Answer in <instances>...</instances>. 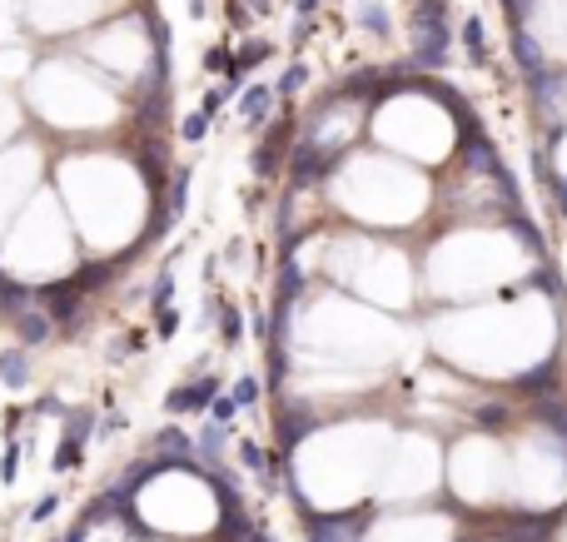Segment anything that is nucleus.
<instances>
[{
    "label": "nucleus",
    "mask_w": 567,
    "mask_h": 542,
    "mask_svg": "<svg viewBox=\"0 0 567 542\" xmlns=\"http://www.w3.org/2000/svg\"><path fill=\"white\" fill-rule=\"evenodd\" d=\"M314 5L319 0H299V15H314Z\"/></svg>",
    "instance_id": "obj_28"
},
{
    "label": "nucleus",
    "mask_w": 567,
    "mask_h": 542,
    "mask_svg": "<svg viewBox=\"0 0 567 542\" xmlns=\"http://www.w3.org/2000/svg\"><path fill=\"white\" fill-rule=\"evenodd\" d=\"M303 80H309V70H303V65H289V75L279 80V95H294V90H299Z\"/></svg>",
    "instance_id": "obj_21"
},
{
    "label": "nucleus",
    "mask_w": 567,
    "mask_h": 542,
    "mask_svg": "<svg viewBox=\"0 0 567 542\" xmlns=\"http://www.w3.org/2000/svg\"><path fill=\"white\" fill-rule=\"evenodd\" d=\"M513 51H517V60H523V70H528V75H542V70H547V65H542L538 40H532L523 26H517V35H513Z\"/></svg>",
    "instance_id": "obj_10"
},
{
    "label": "nucleus",
    "mask_w": 567,
    "mask_h": 542,
    "mask_svg": "<svg viewBox=\"0 0 567 542\" xmlns=\"http://www.w3.org/2000/svg\"><path fill=\"white\" fill-rule=\"evenodd\" d=\"M51 513H55V498H40V503H35V513H30V517H35V522H45Z\"/></svg>",
    "instance_id": "obj_26"
},
{
    "label": "nucleus",
    "mask_w": 567,
    "mask_h": 542,
    "mask_svg": "<svg viewBox=\"0 0 567 542\" xmlns=\"http://www.w3.org/2000/svg\"><path fill=\"white\" fill-rule=\"evenodd\" d=\"M204 130H209V114H189V120H185V125H179V135H185L189 139V145H194V139H204Z\"/></svg>",
    "instance_id": "obj_18"
},
{
    "label": "nucleus",
    "mask_w": 567,
    "mask_h": 542,
    "mask_svg": "<svg viewBox=\"0 0 567 542\" xmlns=\"http://www.w3.org/2000/svg\"><path fill=\"white\" fill-rule=\"evenodd\" d=\"M185 194H189V169H179L175 185H169V219L185 215Z\"/></svg>",
    "instance_id": "obj_14"
},
{
    "label": "nucleus",
    "mask_w": 567,
    "mask_h": 542,
    "mask_svg": "<svg viewBox=\"0 0 567 542\" xmlns=\"http://www.w3.org/2000/svg\"><path fill=\"white\" fill-rule=\"evenodd\" d=\"M209 408H215V423L224 428V423H234V413H240V398H215Z\"/></svg>",
    "instance_id": "obj_20"
},
{
    "label": "nucleus",
    "mask_w": 567,
    "mask_h": 542,
    "mask_svg": "<svg viewBox=\"0 0 567 542\" xmlns=\"http://www.w3.org/2000/svg\"><path fill=\"white\" fill-rule=\"evenodd\" d=\"M413 55L429 70L448 60V5L443 0H418L413 5Z\"/></svg>",
    "instance_id": "obj_1"
},
{
    "label": "nucleus",
    "mask_w": 567,
    "mask_h": 542,
    "mask_svg": "<svg viewBox=\"0 0 567 542\" xmlns=\"http://www.w3.org/2000/svg\"><path fill=\"white\" fill-rule=\"evenodd\" d=\"M40 303H45V314H51L55 324H70V314H75V289H70V284H51V289H40Z\"/></svg>",
    "instance_id": "obj_6"
},
{
    "label": "nucleus",
    "mask_w": 567,
    "mask_h": 542,
    "mask_svg": "<svg viewBox=\"0 0 567 542\" xmlns=\"http://www.w3.org/2000/svg\"><path fill=\"white\" fill-rule=\"evenodd\" d=\"M85 532H90V522H80V528L70 532V538H65V542H85Z\"/></svg>",
    "instance_id": "obj_27"
},
{
    "label": "nucleus",
    "mask_w": 567,
    "mask_h": 542,
    "mask_svg": "<svg viewBox=\"0 0 567 542\" xmlns=\"http://www.w3.org/2000/svg\"><path fill=\"white\" fill-rule=\"evenodd\" d=\"M215 393H219L215 379H200V383H189V389H175V393H169V413H185V408H209V404H215Z\"/></svg>",
    "instance_id": "obj_5"
},
{
    "label": "nucleus",
    "mask_w": 567,
    "mask_h": 542,
    "mask_svg": "<svg viewBox=\"0 0 567 542\" xmlns=\"http://www.w3.org/2000/svg\"><path fill=\"white\" fill-rule=\"evenodd\" d=\"M200 453L204 458H219V453H224V428H219V423H209V428L200 433Z\"/></svg>",
    "instance_id": "obj_15"
},
{
    "label": "nucleus",
    "mask_w": 567,
    "mask_h": 542,
    "mask_svg": "<svg viewBox=\"0 0 567 542\" xmlns=\"http://www.w3.org/2000/svg\"><path fill=\"white\" fill-rule=\"evenodd\" d=\"M274 95H279V90H269V85H254L249 95H244V125H254V130L264 125V120H269V110H274Z\"/></svg>",
    "instance_id": "obj_9"
},
{
    "label": "nucleus",
    "mask_w": 567,
    "mask_h": 542,
    "mask_svg": "<svg viewBox=\"0 0 567 542\" xmlns=\"http://www.w3.org/2000/svg\"><path fill=\"white\" fill-rule=\"evenodd\" d=\"M463 45H468V55H473V65L488 60V45H483V20H468V26H463Z\"/></svg>",
    "instance_id": "obj_13"
},
{
    "label": "nucleus",
    "mask_w": 567,
    "mask_h": 542,
    "mask_svg": "<svg viewBox=\"0 0 567 542\" xmlns=\"http://www.w3.org/2000/svg\"><path fill=\"white\" fill-rule=\"evenodd\" d=\"M240 458H244V463H249V467H259V473H264V453H259V448H254V443H244V448H240Z\"/></svg>",
    "instance_id": "obj_25"
},
{
    "label": "nucleus",
    "mask_w": 567,
    "mask_h": 542,
    "mask_svg": "<svg viewBox=\"0 0 567 542\" xmlns=\"http://www.w3.org/2000/svg\"><path fill=\"white\" fill-rule=\"evenodd\" d=\"M219 334H224V343H240L244 324H240V314H234V309H224V318H219Z\"/></svg>",
    "instance_id": "obj_19"
},
{
    "label": "nucleus",
    "mask_w": 567,
    "mask_h": 542,
    "mask_svg": "<svg viewBox=\"0 0 567 542\" xmlns=\"http://www.w3.org/2000/svg\"><path fill=\"white\" fill-rule=\"evenodd\" d=\"M26 309H30V294L0 274V318H15V314H26Z\"/></svg>",
    "instance_id": "obj_11"
},
{
    "label": "nucleus",
    "mask_w": 567,
    "mask_h": 542,
    "mask_svg": "<svg viewBox=\"0 0 567 542\" xmlns=\"http://www.w3.org/2000/svg\"><path fill=\"white\" fill-rule=\"evenodd\" d=\"M90 428H95V413H90V408H75V413H70V423H65V433H60V448H55V473H65L70 463H80Z\"/></svg>",
    "instance_id": "obj_3"
},
{
    "label": "nucleus",
    "mask_w": 567,
    "mask_h": 542,
    "mask_svg": "<svg viewBox=\"0 0 567 542\" xmlns=\"http://www.w3.org/2000/svg\"><path fill=\"white\" fill-rule=\"evenodd\" d=\"M0 379L11 383V389H26V379H30V364H26V353H20V349L0 353Z\"/></svg>",
    "instance_id": "obj_12"
},
{
    "label": "nucleus",
    "mask_w": 567,
    "mask_h": 542,
    "mask_svg": "<svg viewBox=\"0 0 567 542\" xmlns=\"http://www.w3.org/2000/svg\"><path fill=\"white\" fill-rule=\"evenodd\" d=\"M175 328H179V314H175V309H160V339H169Z\"/></svg>",
    "instance_id": "obj_24"
},
{
    "label": "nucleus",
    "mask_w": 567,
    "mask_h": 542,
    "mask_svg": "<svg viewBox=\"0 0 567 542\" xmlns=\"http://www.w3.org/2000/svg\"><path fill=\"white\" fill-rule=\"evenodd\" d=\"M51 324H55V318L45 314V309H35V303H30L26 314H15V328H20V339H26V343H45V339H51Z\"/></svg>",
    "instance_id": "obj_8"
},
{
    "label": "nucleus",
    "mask_w": 567,
    "mask_h": 542,
    "mask_svg": "<svg viewBox=\"0 0 567 542\" xmlns=\"http://www.w3.org/2000/svg\"><path fill=\"white\" fill-rule=\"evenodd\" d=\"M284 139H289V125H279L274 135L259 145V154H254V175H274L279 160H284Z\"/></svg>",
    "instance_id": "obj_7"
},
{
    "label": "nucleus",
    "mask_w": 567,
    "mask_h": 542,
    "mask_svg": "<svg viewBox=\"0 0 567 542\" xmlns=\"http://www.w3.org/2000/svg\"><path fill=\"white\" fill-rule=\"evenodd\" d=\"M364 517H314L309 522V542H358Z\"/></svg>",
    "instance_id": "obj_4"
},
{
    "label": "nucleus",
    "mask_w": 567,
    "mask_h": 542,
    "mask_svg": "<svg viewBox=\"0 0 567 542\" xmlns=\"http://www.w3.org/2000/svg\"><path fill=\"white\" fill-rule=\"evenodd\" d=\"M169 294H175V274H169V269H164L160 279H154V314H160V309H169Z\"/></svg>",
    "instance_id": "obj_16"
},
{
    "label": "nucleus",
    "mask_w": 567,
    "mask_h": 542,
    "mask_svg": "<svg viewBox=\"0 0 567 542\" xmlns=\"http://www.w3.org/2000/svg\"><path fill=\"white\" fill-rule=\"evenodd\" d=\"M229 95H234V90H229V85L209 90V95H204V114H215V110H224V100H229Z\"/></svg>",
    "instance_id": "obj_22"
},
{
    "label": "nucleus",
    "mask_w": 567,
    "mask_h": 542,
    "mask_svg": "<svg viewBox=\"0 0 567 542\" xmlns=\"http://www.w3.org/2000/svg\"><path fill=\"white\" fill-rule=\"evenodd\" d=\"M234 398H240V408H254V404H259V379H249V373H244V379L234 383Z\"/></svg>",
    "instance_id": "obj_17"
},
{
    "label": "nucleus",
    "mask_w": 567,
    "mask_h": 542,
    "mask_svg": "<svg viewBox=\"0 0 567 542\" xmlns=\"http://www.w3.org/2000/svg\"><path fill=\"white\" fill-rule=\"evenodd\" d=\"M364 26L368 30H389V15L378 11V5H368V11H364Z\"/></svg>",
    "instance_id": "obj_23"
},
{
    "label": "nucleus",
    "mask_w": 567,
    "mask_h": 542,
    "mask_svg": "<svg viewBox=\"0 0 567 542\" xmlns=\"http://www.w3.org/2000/svg\"><path fill=\"white\" fill-rule=\"evenodd\" d=\"M358 130V105H324V110L309 120V145H319L324 154H339L343 150V139Z\"/></svg>",
    "instance_id": "obj_2"
}]
</instances>
